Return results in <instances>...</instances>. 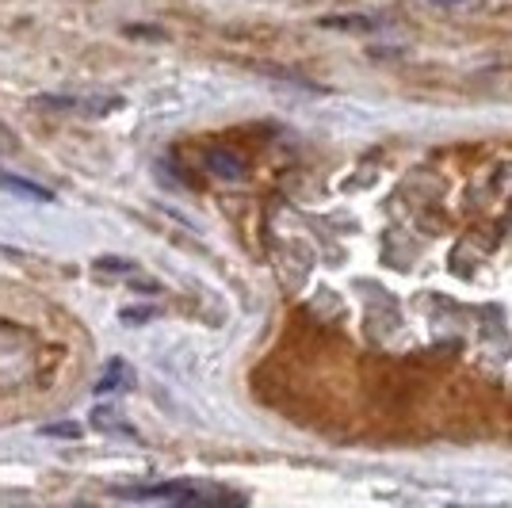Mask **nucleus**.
Returning a JSON list of instances; mask_svg holds the SVG:
<instances>
[{"instance_id": "nucleus-1", "label": "nucleus", "mask_w": 512, "mask_h": 508, "mask_svg": "<svg viewBox=\"0 0 512 508\" xmlns=\"http://www.w3.org/2000/svg\"><path fill=\"white\" fill-rule=\"evenodd\" d=\"M134 382H138V375H134V367L127 360H111L92 390L96 394H115V390H134Z\"/></svg>"}, {"instance_id": "nucleus-2", "label": "nucleus", "mask_w": 512, "mask_h": 508, "mask_svg": "<svg viewBox=\"0 0 512 508\" xmlns=\"http://www.w3.org/2000/svg\"><path fill=\"white\" fill-rule=\"evenodd\" d=\"M207 169H211L218 180H230V184L245 180V161L237 157L234 149H211V153H207Z\"/></svg>"}, {"instance_id": "nucleus-3", "label": "nucleus", "mask_w": 512, "mask_h": 508, "mask_svg": "<svg viewBox=\"0 0 512 508\" xmlns=\"http://www.w3.org/2000/svg\"><path fill=\"white\" fill-rule=\"evenodd\" d=\"M0 188L12 191V195H23V199H35V203H54V191L27 180V176H16V172H0Z\"/></svg>"}, {"instance_id": "nucleus-4", "label": "nucleus", "mask_w": 512, "mask_h": 508, "mask_svg": "<svg viewBox=\"0 0 512 508\" xmlns=\"http://www.w3.org/2000/svg\"><path fill=\"white\" fill-rule=\"evenodd\" d=\"M321 27H337V31H375L379 20H371V16H325Z\"/></svg>"}, {"instance_id": "nucleus-5", "label": "nucleus", "mask_w": 512, "mask_h": 508, "mask_svg": "<svg viewBox=\"0 0 512 508\" xmlns=\"http://www.w3.org/2000/svg\"><path fill=\"white\" fill-rule=\"evenodd\" d=\"M96 268L100 272H123V276H130L134 272V260H127V256H100Z\"/></svg>"}, {"instance_id": "nucleus-6", "label": "nucleus", "mask_w": 512, "mask_h": 508, "mask_svg": "<svg viewBox=\"0 0 512 508\" xmlns=\"http://www.w3.org/2000/svg\"><path fill=\"white\" fill-rule=\"evenodd\" d=\"M20 153V138H16V130H8L0 123V157H16Z\"/></svg>"}, {"instance_id": "nucleus-7", "label": "nucleus", "mask_w": 512, "mask_h": 508, "mask_svg": "<svg viewBox=\"0 0 512 508\" xmlns=\"http://www.w3.org/2000/svg\"><path fill=\"white\" fill-rule=\"evenodd\" d=\"M43 432H46V436H65V440L81 436V428H77V424H46Z\"/></svg>"}, {"instance_id": "nucleus-8", "label": "nucleus", "mask_w": 512, "mask_h": 508, "mask_svg": "<svg viewBox=\"0 0 512 508\" xmlns=\"http://www.w3.org/2000/svg\"><path fill=\"white\" fill-rule=\"evenodd\" d=\"M119 318L127 321V325H130V321H150V318H153V310H146V306H142V310H123Z\"/></svg>"}, {"instance_id": "nucleus-9", "label": "nucleus", "mask_w": 512, "mask_h": 508, "mask_svg": "<svg viewBox=\"0 0 512 508\" xmlns=\"http://www.w3.org/2000/svg\"><path fill=\"white\" fill-rule=\"evenodd\" d=\"M432 4H467V0H432Z\"/></svg>"}]
</instances>
